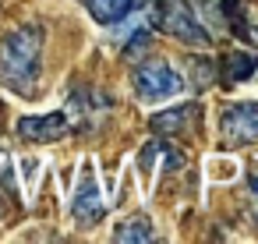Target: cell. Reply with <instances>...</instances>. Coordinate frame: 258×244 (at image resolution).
Wrapping results in <instances>:
<instances>
[{"mask_svg": "<svg viewBox=\"0 0 258 244\" xmlns=\"http://www.w3.org/2000/svg\"><path fill=\"white\" fill-rule=\"evenodd\" d=\"M110 237L113 240H127V244H149V240H156V226L145 216H127V219L113 223V233Z\"/></svg>", "mask_w": 258, "mask_h": 244, "instance_id": "obj_8", "label": "cell"}, {"mask_svg": "<svg viewBox=\"0 0 258 244\" xmlns=\"http://www.w3.org/2000/svg\"><path fill=\"white\" fill-rule=\"evenodd\" d=\"M82 4H85L89 18L99 25H117V22L131 18V11H135V0H82Z\"/></svg>", "mask_w": 258, "mask_h": 244, "instance_id": "obj_7", "label": "cell"}, {"mask_svg": "<svg viewBox=\"0 0 258 244\" xmlns=\"http://www.w3.org/2000/svg\"><path fill=\"white\" fill-rule=\"evenodd\" d=\"M71 131V117L64 110H53V113H32V117H22L18 120V135L29 138V142H57Z\"/></svg>", "mask_w": 258, "mask_h": 244, "instance_id": "obj_6", "label": "cell"}, {"mask_svg": "<svg viewBox=\"0 0 258 244\" xmlns=\"http://www.w3.org/2000/svg\"><path fill=\"white\" fill-rule=\"evenodd\" d=\"M219 138L230 142V145H251V142H258V103L254 99L230 103L219 113Z\"/></svg>", "mask_w": 258, "mask_h": 244, "instance_id": "obj_5", "label": "cell"}, {"mask_svg": "<svg viewBox=\"0 0 258 244\" xmlns=\"http://www.w3.org/2000/svg\"><path fill=\"white\" fill-rule=\"evenodd\" d=\"M223 68H226V82L233 85V82H244V78H251V75L258 71V57H251V53H233V57L223 60Z\"/></svg>", "mask_w": 258, "mask_h": 244, "instance_id": "obj_11", "label": "cell"}, {"mask_svg": "<svg viewBox=\"0 0 258 244\" xmlns=\"http://www.w3.org/2000/svg\"><path fill=\"white\" fill-rule=\"evenodd\" d=\"M195 113H198V106L184 103V106H173V110L156 113V117H152V128H156V131H163V135H173V131H184V128L191 124V117H195Z\"/></svg>", "mask_w": 258, "mask_h": 244, "instance_id": "obj_9", "label": "cell"}, {"mask_svg": "<svg viewBox=\"0 0 258 244\" xmlns=\"http://www.w3.org/2000/svg\"><path fill=\"white\" fill-rule=\"evenodd\" d=\"M22 170H25V184H29V195L36 191V170H43V159H22Z\"/></svg>", "mask_w": 258, "mask_h": 244, "instance_id": "obj_13", "label": "cell"}, {"mask_svg": "<svg viewBox=\"0 0 258 244\" xmlns=\"http://www.w3.org/2000/svg\"><path fill=\"white\" fill-rule=\"evenodd\" d=\"M240 173V163L233 159V156H212V159H205V177H209V184H226V180H233Z\"/></svg>", "mask_w": 258, "mask_h": 244, "instance_id": "obj_10", "label": "cell"}, {"mask_svg": "<svg viewBox=\"0 0 258 244\" xmlns=\"http://www.w3.org/2000/svg\"><path fill=\"white\" fill-rule=\"evenodd\" d=\"M103 216H106V198H103V188L96 177V159L85 156L78 166L75 191H71V219L78 226H96Z\"/></svg>", "mask_w": 258, "mask_h": 244, "instance_id": "obj_3", "label": "cell"}, {"mask_svg": "<svg viewBox=\"0 0 258 244\" xmlns=\"http://www.w3.org/2000/svg\"><path fill=\"white\" fill-rule=\"evenodd\" d=\"M43 29L22 25L0 39V85L15 96H32L43 68Z\"/></svg>", "mask_w": 258, "mask_h": 244, "instance_id": "obj_1", "label": "cell"}, {"mask_svg": "<svg viewBox=\"0 0 258 244\" xmlns=\"http://www.w3.org/2000/svg\"><path fill=\"white\" fill-rule=\"evenodd\" d=\"M226 15H230V22H233V29L247 39V43H254L258 46V25H251L247 18H244V8H240V0H226Z\"/></svg>", "mask_w": 258, "mask_h": 244, "instance_id": "obj_12", "label": "cell"}, {"mask_svg": "<svg viewBox=\"0 0 258 244\" xmlns=\"http://www.w3.org/2000/svg\"><path fill=\"white\" fill-rule=\"evenodd\" d=\"M184 89H187L184 75L177 68H170L166 60H149L135 71V96L145 106H163V103L177 99Z\"/></svg>", "mask_w": 258, "mask_h": 244, "instance_id": "obj_2", "label": "cell"}, {"mask_svg": "<svg viewBox=\"0 0 258 244\" xmlns=\"http://www.w3.org/2000/svg\"><path fill=\"white\" fill-rule=\"evenodd\" d=\"M159 29L170 32L173 39L187 43V46H209L212 43V32L198 22V15H195V8L187 4V0H163Z\"/></svg>", "mask_w": 258, "mask_h": 244, "instance_id": "obj_4", "label": "cell"}]
</instances>
